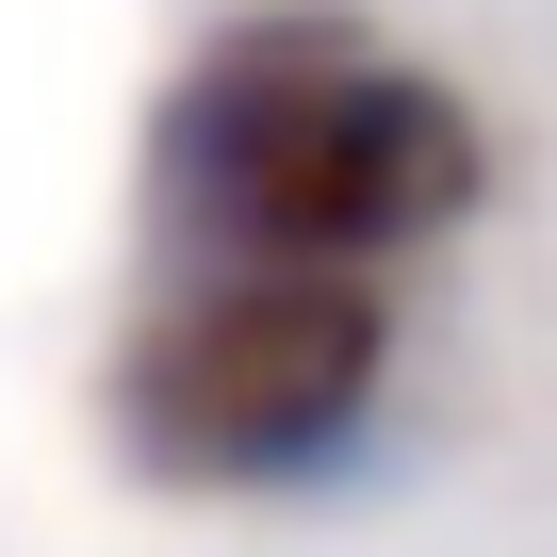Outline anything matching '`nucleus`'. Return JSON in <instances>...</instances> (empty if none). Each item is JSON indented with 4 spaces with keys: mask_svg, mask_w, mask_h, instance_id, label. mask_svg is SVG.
Segmentation results:
<instances>
[{
    "mask_svg": "<svg viewBox=\"0 0 557 557\" xmlns=\"http://www.w3.org/2000/svg\"><path fill=\"white\" fill-rule=\"evenodd\" d=\"M410 361V296L377 262H164L115 361L99 426L148 492H329Z\"/></svg>",
    "mask_w": 557,
    "mask_h": 557,
    "instance_id": "2",
    "label": "nucleus"
},
{
    "mask_svg": "<svg viewBox=\"0 0 557 557\" xmlns=\"http://www.w3.org/2000/svg\"><path fill=\"white\" fill-rule=\"evenodd\" d=\"M492 213V115L377 50L361 17H230L148 99V230L164 262H426Z\"/></svg>",
    "mask_w": 557,
    "mask_h": 557,
    "instance_id": "1",
    "label": "nucleus"
}]
</instances>
